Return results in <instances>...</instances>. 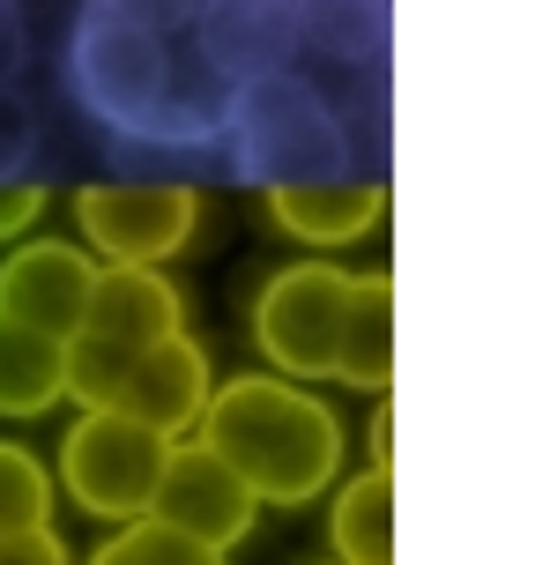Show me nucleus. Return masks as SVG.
<instances>
[{
  "mask_svg": "<svg viewBox=\"0 0 535 565\" xmlns=\"http://www.w3.org/2000/svg\"><path fill=\"white\" fill-rule=\"evenodd\" d=\"M335 565H342V558H335Z\"/></svg>",
  "mask_w": 535,
  "mask_h": 565,
  "instance_id": "obj_22",
  "label": "nucleus"
},
{
  "mask_svg": "<svg viewBox=\"0 0 535 565\" xmlns=\"http://www.w3.org/2000/svg\"><path fill=\"white\" fill-rule=\"evenodd\" d=\"M149 513L171 521V529H186V536L208 543V551H238V543L254 536V521H260V499L216 447L171 439V461H164V483H157Z\"/></svg>",
  "mask_w": 535,
  "mask_h": 565,
  "instance_id": "obj_7",
  "label": "nucleus"
},
{
  "mask_svg": "<svg viewBox=\"0 0 535 565\" xmlns=\"http://www.w3.org/2000/svg\"><path fill=\"white\" fill-rule=\"evenodd\" d=\"M15 67H23V30L8 15V0H0V89L15 83Z\"/></svg>",
  "mask_w": 535,
  "mask_h": 565,
  "instance_id": "obj_21",
  "label": "nucleus"
},
{
  "mask_svg": "<svg viewBox=\"0 0 535 565\" xmlns=\"http://www.w3.org/2000/svg\"><path fill=\"white\" fill-rule=\"evenodd\" d=\"M208 387H216L208 350L179 328V335H164V342H149V350L127 358V372H119V387H113L105 409H127V417L157 424L164 439H194L201 409H208Z\"/></svg>",
  "mask_w": 535,
  "mask_h": 565,
  "instance_id": "obj_10",
  "label": "nucleus"
},
{
  "mask_svg": "<svg viewBox=\"0 0 535 565\" xmlns=\"http://www.w3.org/2000/svg\"><path fill=\"white\" fill-rule=\"evenodd\" d=\"M216 157H224V171L238 186L268 194V186L365 171V135H357L350 113H335L320 75H306V60H282V67H260V75H246L231 89Z\"/></svg>",
  "mask_w": 535,
  "mask_h": 565,
  "instance_id": "obj_3",
  "label": "nucleus"
},
{
  "mask_svg": "<svg viewBox=\"0 0 535 565\" xmlns=\"http://www.w3.org/2000/svg\"><path fill=\"white\" fill-rule=\"evenodd\" d=\"M201 231V194L186 179H97L75 194V238L105 268H164Z\"/></svg>",
  "mask_w": 535,
  "mask_h": 565,
  "instance_id": "obj_6",
  "label": "nucleus"
},
{
  "mask_svg": "<svg viewBox=\"0 0 535 565\" xmlns=\"http://www.w3.org/2000/svg\"><path fill=\"white\" fill-rule=\"evenodd\" d=\"M171 439L157 424L127 417V409H75L67 439H60V469L53 477L67 483V499L89 513V521H141L157 483H164Z\"/></svg>",
  "mask_w": 535,
  "mask_h": 565,
  "instance_id": "obj_4",
  "label": "nucleus"
},
{
  "mask_svg": "<svg viewBox=\"0 0 535 565\" xmlns=\"http://www.w3.org/2000/svg\"><path fill=\"white\" fill-rule=\"evenodd\" d=\"M372 469H395V402L372 395Z\"/></svg>",
  "mask_w": 535,
  "mask_h": 565,
  "instance_id": "obj_20",
  "label": "nucleus"
},
{
  "mask_svg": "<svg viewBox=\"0 0 535 565\" xmlns=\"http://www.w3.org/2000/svg\"><path fill=\"white\" fill-rule=\"evenodd\" d=\"M186 328V298L164 268H105L97 260V282H89V306H83V328L75 335H97L113 350H149Z\"/></svg>",
  "mask_w": 535,
  "mask_h": 565,
  "instance_id": "obj_11",
  "label": "nucleus"
},
{
  "mask_svg": "<svg viewBox=\"0 0 535 565\" xmlns=\"http://www.w3.org/2000/svg\"><path fill=\"white\" fill-rule=\"evenodd\" d=\"M67 89L113 149L149 157H216L224 141L231 89L201 67L194 38H157V30L89 8L67 30Z\"/></svg>",
  "mask_w": 535,
  "mask_h": 565,
  "instance_id": "obj_1",
  "label": "nucleus"
},
{
  "mask_svg": "<svg viewBox=\"0 0 535 565\" xmlns=\"http://www.w3.org/2000/svg\"><path fill=\"white\" fill-rule=\"evenodd\" d=\"M83 565H231V551H208V543H194L186 529L141 513V521H119Z\"/></svg>",
  "mask_w": 535,
  "mask_h": 565,
  "instance_id": "obj_15",
  "label": "nucleus"
},
{
  "mask_svg": "<svg viewBox=\"0 0 535 565\" xmlns=\"http://www.w3.org/2000/svg\"><path fill=\"white\" fill-rule=\"evenodd\" d=\"M328 543L342 565H395V469H357L335 477V513H328Z\"/></svg>",
  "mask_w": 535,
  "mask_h": 565,
  "instance_id": "obj_14",
  "label": "nucleus"
},
{
  "mask_svg": "<svg viewBox=\"0 0 535 565\" xmlns=\"http://www.w3.org/2000/svg\"><path fill=\"white\" fill-rule=\"evenodd\" d=\"M335 380L357 395L395 387V276L387 268L357 276V290H350V312H342V335H335Z\"/></svg>",
  "mask_w": 535,
  "mask_h": 565,
  "instance_id": "obj_12",
  "label": "nucleus"
},
{
  "mask_svg": "<svg viewBox=\"0 0 535 565\" xmlns=\"http://www.w3.org/2000/svg\"><path fill=\"white\" fill-rule=\"evenodd\" d=\"M53 469L38 461L30 447L15 439H0V536H15V529H45L53 521Z\"/></svg>",
  "mask_w": 535,
  "mask_h": 565,
  "instance_id": "obj_16",
  "label": "nucleus"
},
{
  "mask_svg": "<svg viewBox=\"0 0 535 565\" xmlns=\"http://www.w3.org/2000/svg\"><path fill=\"white\" fill-rule=\"evenodd\" d=\"M350 290H357V276L335 260H282L254 290V320H246L260 365L282 380H306V387L335 380V335L350 312Z\"/></svg>",
  "mask_w": 535,
  "mask_h": 565,
  "instance_id": "obj_5",
  "label": "nucleus"
},
{
  "mask_svg": "<svg viewBox=\"0 0 535 565\" xmlns=\"http://www.w3.org/2000/svg\"><path fill=\"white\" fill-rule=\"evenodd\" d=\"M38 216H45V186L23 179V171H0V246H8V238H23Z\"/></svg>",
  "mask_w": 535,
  "mask_h": 565,
  "instance_id": "obj_18",
  "label": "nucleus"
},
{
  "mask_svg": "<svg viewBox=\"0 0 535 565\" xmlns=\"http://www.w3.org/2000/svg\"><path fill=\"white\" fill-rule=\"evenodd\" d=\"M268 224L306 246V254H335L357 246L387 224V171H342V179H306V186H268Z\"/></svg>",
  "mask_w": 535,
  "mask_h": 565,
  "instance_id": "obj_9",
  "label": "nucleus"
},
{
  "mask_svg": "<svg viewBox=\"0 0 535 565\" xmlns=\"http://www.w3.org/2000/svg\"><path fill=\"white\" fill-rule=\"evenodd\" d=\"M276 8H290L298 15V30L312 38H342V45H365V23L379 30V8L387 0H276Z\"/></svg>",
  "mask_w": 535,
  "mask_h": 565,
  "instance_id": "obj_17",
  "label": "nucleus"
},
{
  "mask_svg": "<svg viewBox=\"0 0 535 565\" xmlns=\"http://www.w3.org/2000/svg\"><path fill=\"white\" fill-rule=\"evenodd\" d=\"M60 395H67V342L0 312V417L30 424V417H45Z\"/></svg>",
  "mask_w": 535,
  "mask_h": 565,
  "instance_id": "obj_13",
  "label": "nucleus"
},
{
  "mask_svg": "<svg viewBox=\"0 0 535 565\" xmlns=\"http://www.w3.org/2000/svg\"><path fill=\"white\" fill-rule=\"evenodd\" d=\"M89 282H97V254L83 238H8V254H0V312L67 342L83 328Z\"/></svg>",
  "mask_w": 535,
  "mask_h": 565,
  "instance_id": "obj_8",
  "label": "nucleus"
},
{
  "mask_svg": "<svg viewBox=\"0 0 535 565\" xmlns=\"http://www.w3.org/2000/svg\"><path fill=\"white\" fill-rule=\"evenodd\" d=\"M201 447H216L254 483L260 507H312L342 477V417L312 395L306 380L282 372H238L224 387H208V409L194 424Z\"/></svg>",
  "mask_w": 535,
  "mask_h": 565,
  "instance_id": "obj_2",
  "label": "nucleus"
},
{
  "mask_svg": "<svg viewBox=\"0 0 535 565\" xmlns=\"http://www.w3.org/2000/svg\"><path fill=\"white\" fill-rule=\"evenodd\" d=\"M0 565H75V558H67V543H60L53 521H45V529H15V536H0Z\"/></svg>",
  "mask_w": 535,
  "mask_h": 565,
  "instance_id": "obj_19",
  "label": "nucleus"
}]
</instances>
